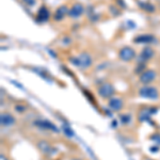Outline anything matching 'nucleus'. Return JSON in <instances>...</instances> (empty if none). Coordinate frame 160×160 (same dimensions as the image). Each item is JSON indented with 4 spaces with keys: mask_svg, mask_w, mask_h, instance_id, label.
Wrapping results in <instances>:
<instances>
[{
    "mask_svg": "<svg viewBox=\"0 0 160 160\" xmlns=\"http://www.w3.org/2000/svg\"><path fill=\"white\" fill-rule=\"evenodd\" d=\"M71 61L73 62L74 65L78 66L81 68H87L89 66H91L92 64V58L88 53H80L78 57L76 58L71 59Z\"/></svg>",
    "mask_w": 160,
    "mask_h": 160,
    "instance_id": "obj_1",
    "label": "nucleus"
},
{
    "mask_svg": "<svg viewBox=\"0 0 160 160\" xmlns=\"http://www.w3.org/2000/svg\"><path fill=\"white\" fill-rule=\"evenodd\" d=\"M139 95L144 98L148 99H157L158 98V91L154 87H143L139 90Z\"/></svg>",
    "mask_w": 160,
    "mask_h": 160,
    "instance_id": "obj_2",
    "label": "nucleus"
},
{
    "mask_svg": "<svg viewBox=\"0 0 160 160\" xmlns=\"http://www.w3.org/2000/svg\"><path fill=\"white\" fill-rule=\"evenodd\" d=\"M98 94L102 98H109L114 94V88L109 82H105L98 88Z\"/></svg>",
    "mask_w": 160,
    "mask_h": 160,
    "instance_id": "obj_3",
    "label": "nucleus"
},
{
    "mask_svg": "<svg viewBox=\"0 0 160 160\" xmlns=\"http://www.w3.org/2000/svg\"><path fill=\"white\" fill-rule=\"evenodd\" d=\"M118 55H120L121 60L130 61V60H132V59L135 58L136 52H135V50H133L132 48L124 47V48H122V49L120 50V53H118Z\"/></svg>",
    "mask_w": 160,
    "mask_h": 160,
    "instance_id": "obj_4",
    "label": "nucleus"
},
{
    "mask_svg": "<svg viewBox=\"0 0 160 160\" xmlns=\"http://www.w3.org/2000/svg\"><path fill=\"white\" fill-rule=\"evenodd\" d=\"M155 77H156V73L154 71H152V69H148V71H145L144 73L141 74L140 81L144 84H148L149 82L154 81Z\"/></svg>",
    "mask_w": 160,
    "mask_h": 160,
    "instance_id": "obj_5",
    "label": "nucleus"
},
{
    "mask_svg": "<svg viewBox=\"0 0 160 160\" xmlns=\"http://www.w3.org/2000/svg\"><path fill=\"white\" fill-rule=\"evenodd\" d=\"M34 124L37 126H38L40 128H43V129L52 130V131H55V132H58V128H57L52 123H50L49 121H35Z\"/></svg>",
    "mask_w": 160,
    "mask_h": 160,
    "instance_id": "obj_6",
    "label": "nucleus"
},
{
    "mask_svg": "<svg viewBox=\"0 0 160 160\" xmlns=\"http://www.w3.org/2000/svg\"><path fill=\"white\" fill-rule=\"evenodd\" d=\"M0 123L2 126H12L15 123V118L10 113H1L0 114Z\"/></svg>",
    "mask_w": 160,
    "mask_h": 160,
    "instance_id": "obj_7",
    "label": "nucleus"
},
{
    "mask_svg": "<svg viewBox=\"0 0 160 160\" xmlns=\"http://www.w3.org/2000/svg\"><path fill=\"white\" fill-rule=\"evenodd\" d=\"M83 13V7L81 6V3H76L74 4L73 8L68 11V15L73 18H77L80 15Z\"/></svg>",
    "mask_w": 160,
    "mask_h": 160,
    "instance_id": "obj_8",
    "label": "nucleus"
},
{
    "mask_svg": "<svg viewBox=\"0 0 160 160\" xmlns=\"http://www.w3.org/2000/svg\"><path fill=\"white\" fill-rule=\"evenodd\" d=\"M109 107L111 110L113 111H118L123 108V102L122 99L118 98V97H112L109 100Z\"/></svg>",
    "mask_w": 160,
    "mask_h": 160,
    "instance_id": "obj_9",
    "label": "nucleus"
},
{
    "mask_svg": "<svg viewBox=\"0 0 160 160\" xmlns=\"http://www.w3.org/2000/svg\"><path fill=\"white\" fill-rule=\"evenodd\" d=\"M48 18H49V11L46 7H42L40 10H38V22H47Z\"/></svg>",
    "mask_w": 160,
    "mask_h": 160,
    "instance_id": "obj_10",
    "label": "nucleus"
},
{
    "mask_svg": "<svg viewBox=\"0 0 160 160\" xmlns=\"http://www.w3.org/2000/svg\"><path fill=\"white\" fill-rule=\"evenodd\" d=\"M66 14H68V7L66 6H61L57 9L56 11V14H55V19L56 20H61L65 16Z\"/></svg>",
    "mask_w": 160,
    "mask_h": 160,
    "instance_id": "obj_11",
    "label": "nucleus"
},
{
    "mask_svg": "<svg viewBox=\"0 0 160 160\" xmlns=\"http://www.w3.org/2000/svg\"><path fill=\"white\" fill-rule=\"evenodd\" d=\"M154 56V50L151 47H145L143 50L141 51L140 55V60L141 61H146L148 59H151Z\"/></svg>",
    "mask_w": 160,
    "mask_h": 160,
    "instance_id": "obj_12",
    "label": "nucleus"
},
{
    "mask_svg": "<svg viewBox=\"0 0 160 160\" xmlns=\"http://www.w3.org/2000/svg\"><path fill=\"white\" fill-rule=\"evenodd\" d=\"M38 148H40L41 152H43V153L46 155H50L51 152L53 151L50 144L47 143L46 141H41L40 143H38Z\"/></svg>",
    "mask_w": 160,
    "mask_h": 160,
    "instance_id": "obj_13",
    "label": "nucleus"
},
{
    "mask_svg": "<svg viewBox=\"0 0 160 160\" xmlns=\"http://www.w3.org/2000/svg\"><path fill=\"white\" fill-rule=\"evenodd\" d=\"M154 41V37L149 34L139 35L135 38V43H152Z\"/></svg>",
    "mask_w": 160,
    "mask_h": 160,
    "instance_id": "obj_14",
    "label": "nucleus"
},
{
    "mask_svg": "<svg viewBox=\"0 0 160 160\" xmlns=\"http://www.w3.org/2000/svg\"><path fill=\"white\" fill-rule=\"evenodd\" d=\"M139 6H140L143 10H145V11H148V12H154V11H155V8H154V6H153V4H151V3H145V2H140V3H139Z\"/></svg>",
    "mask_w": 160,
    "mask_h": 160,
    "instance_id": "obj_15",
    "label": "nucleus"
},
{
    "mask_svg": "<svg viewBox=\"0 0 160 160\" xmlns=\"http://www.w3.org/2000/svg\"><path fill=\"white\" fill-rule=\"evenodd\" d=\"M121 121H122L123 124H128L130 122V115L129 114H124V115H121L120 117Z\"/></svg>",
    "mask_w": 160,
    "mask_h": 160,
    "instance_id": "obj_16",
    "label": "nucleus"
},
{
    "mask_svg": "<svg viewBox=\"0 0 160 160\" xmlns=\"http://www.w3.org/2000/svg\"><path fill=\"white\" fill-rule=\"evenodd\" d=\"M22 1L29 7H33L35 4V0H22Z\"/></svg>",
    "mask_w": 160,
    "mask_h": 160,
    "instance_id": "obj_17",
    "label": "nucleus"
},
{
    "mask_svg": "<svg viewBox=\"0 0 160 160\" xmlns=\"http://www.w3.org/2000/svg\"><path fill=\"white\" fill-rule=\"evenodd\" d=\"M144 66H145L144 64H142V65H141V64H139V66H138V68H137V69H136V73H140L142 69L144 68Z\"/></svg>",
    "mask_w": 160,
    "mask_h": 160,
    "instance_id": "obj_18",
    "label": "nucleus"
},
{
    "mask_svg": "<svg viewBox=\"0 0 160 160\" xmlns=\"http://www.w3.org/2000/svg\"><path fill=\"white\" fill-rule=\"evenodd\" d=\"M64 131H65V133H68V135L69 136V137H72L74 135L73 132H72V130L69 129V128H64Z\"/></svg>",
    "mask_w": 160,
    "mask_h": 160,
    "instance_id": "obj_19",
    "label": "nucleus"
},
{
    "mask_svg": "<svg viewBox=\"0 0 160 160\" xmlns=\"http://www.w3.org/2000/svg\"><path fill=\"white\" fill-rule=\"evenodd\" d=\"M0 160H8V158L4 155H1V156H0Z\"/></svg>",
    "mask_w": 160,
    "mask_h": 160,
    "instance_id": "obj_20",
    "label": "nucleus"
},
{
    "mask_svg": "<svg viewBox=\"0 0 160 160\" xmlns=\"http://www.w3.org/2000/svg\"><path fill=\"white\" fill-rule=\"evenodd\" d=\"M73 160H79V159H73Z\"/></svg>",
    "mask_w": 160,
    "mask_h": 160,
    "instance_id": "obj_21",
    "label": "nucleus"
}]
</instances>
